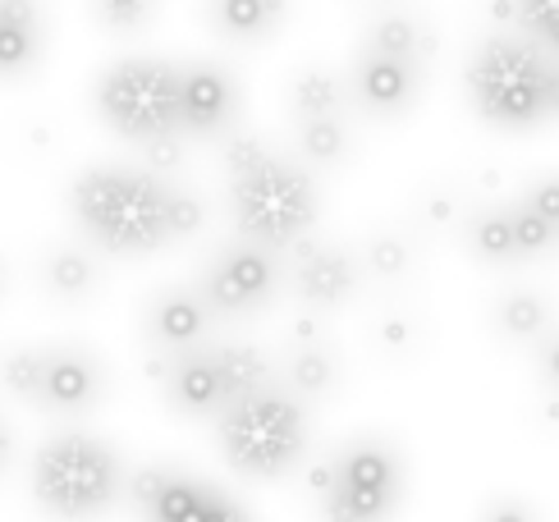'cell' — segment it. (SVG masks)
<instances>
[{
  "instance_id": "6da1fadb",
  "label": "cell",
  "mask_w": 559,
  "mask_h": 522,
  "mask_svg": "<svg viewBox=\"0 0 559 522\" xmlns=\"http://www.w3.org/2000/svg\"><path fill=\"white\" fill-rule=\"evenodd\" d=\"M170 179L133 165H92L69 183V216L92 248L110 257H147L175 244L166 221Z\"/></svg>"
},
{
  "instance_id": "7a4b0ae2",
  "label": "cell",
  "mask_w": 559,
  "mask_h": 522,
  "mask_svg": "<svg viewBox=\"0 0 559 522\" xmlns=\"http://www.w3.org/2000/svg\"><path fill=\"white\" fill-rule=\"evenodd\" d=\"M229 206L243 239L285 252L294 239L317 225V183L289 156H275L252 133H235L225 142Z\"/></svg>"
},
{
  "instance_id": "3957f363",
  "label": "cell",
  "mask_w": 559,
  "mask_h": 522,
  "mask_svg": "<svg viewBox=\"0 0 559 522\" xmlns=\"http://www.w3.org/2000/svg\"><path fill=\"white\" fill-rule=\"evenodd\" d=\"M221 449L225 463L252 482H275L308 454V413L298 394L271 385L252 390L221 408Z\"/></svg>"
},
{
  "instance_id": "277c9868",
  "label": "cell",
  "mask_w": 559,
  "mask_h": 522,
  "mask_svg": "<svg viewBox=\"0 0 559 522\" xmlns=\"http://www.w3.org/2000/svg\"><path fill=\"white\" fill-rule=\"evenodd\" d=\"M468 102L491 129H532L550 115V60L532 41L486 37L468 60Z\"/></svg>"
},
{
  "instance_id": "5b68a950",
  "label": "cell",
  "mask_w": 559,
  "mask_h": 522,
  "mask_svg": "<svg viewBox=\"0 0 559 522\" xmlns=\"http://www.w3.org/2000/svg\"><path fill=\"white\" fill-rule=\"evenodd\" d=\"M92 106H97L102 124L129 142H152L166 133H183L179 120V64L152 60V56H129L115 60L97 74L92 87Z\"/></svg>"
},
{
  "instance_id": "8992f818",
  "label": "cell",
  "mask_w": 559,
  "mask_h": 522,
  "mask_svg": "<svg viewBox=\"0 0 559 522\" xmlns=\"http://www.w3.org/2000/svg\"><path fill=\"white\" fill-rule=\"evenodd\" d=\"M33 490L56 513H97L120 490V459L97 436H51L33 459Z\"/></svg>"
},
{
  "instance_id": "52a82bcc",
  "label": "cell",
  "mask_w": 559,
  "mask_h": 522,
  "mask_svg": "<svg viewBox=\"0 0 559 522\" xmlns=\"http://www.w3.org/2000/svg\"><path fill=\"white\" fill-rule=\"evenodd\" d=\"M404 472L400 454L385 440H354L335 459V486L321 495V509L331 518H381L400 500Z\"/></svg>"
},
{
  "instance_id": "ba28073f",
  "label": "cell",
  "mask_w": 559,
  "mask_h": 522,
  "mask_svg": "<svg viewBox=\"0 0 559 522\" xmlns=\"http://www.w3.org/2000/svg\"><path fill=\"white\" fill-rule=\"evenodd\" d=\"M280 248H266L258 239H243L235 248H225L202 275V298L216 317H252L275 298L280 284Z\"/></svg>"
},
{
  "instance_id": "9c48e42d",
  "label": "cell",
  "mask_w": 559,
  "mask_h": 522,
  "mask_svg": "<svg viewBox=\"0 0 559 522\" xmlns=\"http://www.w3.org/2000/svg\"><path fill=\"white\" fill-rule=\"evenodd\" d=\"M129 490H133V505L160 522H235V518H243V509L235 500H225L216 486L183 477L175 467H143L129 482Z\"/></svg>"
},
{
  "instance_id": "30bf717a",
  "label": "cell",
  "mask_w": 559,
  "mask_h": 522,
  "mask_svg": "<svg viewBox=\"0 0 559 522\" xmlns=\"http://www.w3.org/2000/svg\"><path fill=\"white\" fill-rule=\"evenodd\" d=\"M294 257V294L312 307V312H335L340 302H348L362 284V261L335 248V244H312L308 234L289 244Z\"/></svg>"
},
{
  "instance_id": "8fae6325",
  "label": "cell",
  "mask_w": 559,
  "mask_h": 522,
  "mask_svg": "<svg viewBox=\"0 0 559 522\" xmlns=\"http://www.w3.org/2000/svg\"><path fill=\"white\" fill-rule=\"evenodd\" d=\"M423 79H427V64L417 60H400V56H381V51H367L354 64V102L371 115V120H400L417 106L423 97Z\"/></svg>"
},
{
  "instance_id": "7c38bea8",
  "label": "cell",
  "mask_w": 559,
  "mask_h": 522,
  "mask_svg": "<svg viewBox=\"0 0 559 522\" xmlns=\"http://www.w3.org/2000/svg\"><path fill=\"white\" fill-rule=\"evenodd\" d=\"M239 115V83L225 64H179V120L183 133L216 138Z\"/></svg>"
},
{
  "instance_id": "4fadbf2b",
  "label": "cell",
  "mask_w": 559,
  "mask_h": 522,
  "mask_svg": "<svg viewBox=\"0 0 559 522\" xmlns=\"http://www.w3.org/2000/svg\"><path fill=\"white\" fill-rule=\"evenodd\" d=\"M102 390H106V367L92 348L83 344L46 348V381L37 394L46 413H83L102 399Z\"/></svg>"
},
{
  "instance_id": "5bb4252c",
  "label": "cell",
  "mask_w": 559,
  "mask_h": 522,
  "mask_svg": "<svg viewBox=\"0 0 559 522\" xmlns=\"http://www.w3.org/2000/svg\"><path fill=\"white\" fill-rule=\"evenodd\" d=\"M160 390H166L170 408L183 413V417H221V408L229 403L212 348H198V344L175 353V363L166 371V381H160Z\"/></svg>"
},
{
  "instance_id": "9a60e30c",
  "label": "cell",
  "mask_w": 559,
  "mask_h": 522,
  "mask_svg": "<svg viewBox=\"0 0 559 522\" xmlns=\"http://www.w3.org/2000/svg\"><path fill=\"white\" fill-rule=\"evenodd\" d=\"M206 317H212V307H206L202 294H193V289H166V294H156L147 302L143 330H147L152 348L183 353V348H193L206 335Z\"/></svg>"
},
{
  "instance_id": "2e32d148",
  "label": "cell",
  "mask_w": 559,
  "mask_h": 522,
  "mask_svg": "<svg viewBox=\"0 0 559 522\" xmlns=\"http://www.w3.org/2000/svg\"><path fill=\"white\" fill-rule=\"evenodd\" d=\"M289 19V0H206V23L225 41H266Z\"/></svg>"
},
{
  "instance_id": "e0dca14e",
  "label": "cell",
  "mask_w": 559,
  "mask_h": 522,
  "mask_svg": "<svg viewBox=\"0 0 559 522\" xmlns=\"http://www.w3.org/2000/svg\"><path fill=\"white\" fill-rule=\"evenodd\" d=\"M37 280H41V289L51 294L56 302H83L102 284V266H97V257H92L87 248L56 244L51 252L41 257Z\"/></svg>"
},
{
  "instance_id": "ac0fdd59",
  "label": "cell",
  "mask_w": 559,
  "mask_h": 522,
  "mask_svg": "<svg viewBox=\"0 0 559 522\" xmlns=\"http://www.w3.org/2000/svg\"><path fill=\"white\" fill-rule=\"evenodd\" d=\"M367 51H381V56H400V60H417L427 64L436 51V37L427 33V23L417 14H381L377 23L367 28Z\"/></svg>"
},
{
  "instance_id": "d6986e66",
  "label": "cell",
  "mask_w": 559,
  "mask_h": 522,
  "mask_svg": "<svg viewBox=\"0 0 559 522\" xmlns=\"http://www.w3.org/2000/svg\"><path fill=\"white\" fill-rule=\"evenodd\" d=\"M340 381V363L335 353L325 348V340H312V344H298L285 363V385L289 394L298 399H325Z\"/></svg>"
},
{
  "instance_id": "ffe728a7",
  "label": "cell",
  "mask_w": 559,
  "mask_h": 522,
  "mask_svg": "<svg viewBox=\"0 0 559 522\" xmlns=\"http://www.w3.org/2000/svg\"><path fill=\"white\" fill-rule=\"evenodd\" d=\"M496 330L514 344H537L550 330V302L537 289H509L496 302Z\"/></svg>"
},
{
  "instance_id": "44dd1931",
  "label": "cell",
  "mask_w": 559,
  "mask_h": 522,
  "mask_svg": "<svg viewBox=\"0 0 559 522\" xmlns=\"http://www.w3.org/2000/svg\"><path fill=\"white\" fill-rule=\"evenodd\" d=\"M285 106L294 120H312V115H340L344 110V83L331 69H298L285 83Z\"/></svg>"
},
{
  "instance_id": "7402d4cb",
  "label": "cell",
  "mask_w": 559,
  "mask_h": 522,
  "mask_svg": "<svg viewBox=\"0 0 559 522\" xmlns=\"http://www.w3.org/2000/svg\"><path fill=\"white\" fill-rule=\"evenodd\" d=\"M212 358L221 367V381H225L229 403L252 394V390H262V385H271V358L262 348H252V344H221V348H212Z\"/></svg>"
},
{
  "instance_id": "603a6c76",
  "label": "cell",
  "mask_w": 559,
  "mask_h": 522,
  "mask_svg": "<svg viewBox=\"0 0 559 522\" xmlns=\"http://www.w3.org/2000/svg\"><path fill=\"white\" fill-rule=\"evenodd\" d=\"M468 248L473 257H481L486 266H504V261L519 257V244H514V216L509 206H486L468 221Z\"/></svg>"
},
{
  "instance_id": "cb8c5ba5",
  "label": "cell",
  "mask_w": 559,
  "mask_h": 522,
  "mask_svg": "<svg viewBox=\"0 0 559 522\" xmlns=\"http://www.w3.org/2000/svg\"><path fill=\"white\" fill-rule=\"evenodd\" d=\"M298 156L312 165H340L348 156V124L340 115H312L298 120Z\"/></svg>"
},
{
  "instance_id": "d4e9b609",
  "label": "cell",
  "mask_w": 559,
  "mask_h": 522,
  "mask_svg": "<svg viewBox=\"0 0 559 522\" xmlns=\"http://www.w3.org/2000/svg\"><path fill=\"white\" fill-rule=\"evenodd\" d=\"M408 271H413V244L404 234H390V229L371 234L362 248V275L381 280V284H400Z\"/></svg>"
},
{
  "instance_id": "484cf974",
  "label": "cell",
  "mask_w": 559,
  "mask_h": 522,
  "mask_svg": "<svg viewBox=\"0 0 559 522\" xmlns=\"http://www.w3.org/2000/svg\"><path fill=\"white\" fill-rule=\"evenodd\" d=\"M46 381V348H10L0 353V390L23 399V403H37Z\"/></svg>"
},
{
  "instance_id": "4316f807",
  "label": "cell",
  "mask_w": 559,
  "mask_h": 522,
  "mask_svg": "<svg viewBox=\"0 0 559 522\" xmlns=\"http://www.w3.org/2000/svg\"><path fill=\"white\" fill-rule=\"evenodd\" d=\"M509 216H514V244H519V257H542V252H550V248L559 244V225H550L532 202L509 206Z\"/></svg>"
},
{
  "instance_id": "83f0119b",
  "label": "cell",
  "mask_w": 559,
  "mask_h": 522,
  "mask_svg": "<svg viewBox=\"0 0 559 522\" xmlns=\"http://www.w3.org/2000/svg\"><path fill=\"white\" fill-rule=\"evenodd\" d=\"M156 14V0H92V19L102 23L106 33H143Z\"/></svg>"
},
{
  "instance_id": "f1b7e54d",
  "label": "cell",
  "mask_w": 559,
  "mask_h": 522,
  "mask_svg": "<svg viewBox=\"0 0 559 522\" xmlns=\"http://www.w3.org/2000/svg\"><path fill=\"white\" fill-rule=\"evenodd\" d=\"M166 221H170V239H193V234H202V225H206V206H202V198L193 193V188L170 183Z\"/></svg>"
},
{
  "instance_id": "f546056e",
  "label": "cell",
  "mask_w": 559,
  "mask_h": 522,
  "mask_svg": "<svg viewBox=\"0 0 559 522\" xmlns=\"http://www.w3.org/2000/svg\"><path fill=\"white\" fill-rule=\"evenodd\" d=\"M519 5V23L532 33V41L550 46L559 56V0H514Z\"/></svg>"
},
{
  "instance_id": "4dcf8cb0",
  "label": "cell",
  "mask_w": 559,
  "mask_h": 522,
  "mask_svg": "<svg viewBox=\"0 0 559 522\" xmlns=\"http://www.w3.org/2000/svg\"><path fill=\"white\" fill-rule=\"evenodd\" d=\"M143 156H147V170H156V175H170L175 165L183 161V133H166V138H152V142H143Z\"/></svg>"
},
{
  "instance_id": "1f68e13d",
  "label": "cell",
  "mask_w": 559,
  "mask_h": 522,
  "mask_svg": "<svg viewBox=\"0 0 559 522\" xmlns=\"http://www.w3.org/2000/svg\"><path fill=\"white\" fill-rule=\"evenodd\" d=\"M377 344H381L385 353H408V348L417 344V325H413L408 317H385V321L377 325Z\"/></svg>"
},
{
  "instance_id": "d6a6232c",
  "label": "cell",
  "mask_w": 559,
  "mask_h": 522,
  "mask_svg": "<svg viewBox=\"0 0 559 522\" xmlns=\"http://www.w3.org/2000/svg\"><path fill=\"white\" fill-rule=\"evenodd\" d=\"M523 202H532V206H537L550 225H559V175L537 179V183L527 188V198H523Z\"/></svg>"
},
{
  "instance_id": "836d02e7",
  "label": "cell",
  "mask_w": 559,
  "mask_h": 522,
  "mask_svg": "<svg viewBox=\"0 0 559 522\" xmlns=\"http://www.w3.org/2000/svg\"><path fill=\"white\" fill-rule=\"evenodd\" d=\"M537 367H542V381L550 394H559V330H546L542 348H537Z\"/></svg>"
},
{
  "instance_id": "e575fe53",
  "label": "cell",
  "mask_w": 559,
  "mask_h": 522,
  "mask_svg": "<svg viewBox=\"0 0 559 522\" xmlns=\"http://www.w3.org/2000/svg\"><path fill=\"white\" fill-rule=\"evenodd\" d=\"M10 449H14V431H10V422L0 417V467L10 463Z\"/></svg>"
},
{
  "instance_id": "d590c367",
  "label": "cell",
  "mask_w": 559,
  "mask_h": 522,
  "mask_svg": "<svg viewBox=\"0 0 559 522\" xmlns=\"http://www.w3.org/2000/svg\"><path fill=\"white\" fill-rule=\"evenodd\" d=\"M550 115H559V64H550Z\"/></svg>"
},
{
  "instance_id": "8d00e7d4",
  "label": "cell",
  "mask_w": 559,
  "mask_h": 522,
  "mask_svg": "<svg viewBox=\"0 0 559 522\" xmlns=\"http://www.w3.org/2000/svg\"><path fill=\"white\" fill-rule=\"evenodd\" d=\"M0 298H5V261H0Z\"/></svg>"
}]
</instances>
